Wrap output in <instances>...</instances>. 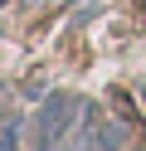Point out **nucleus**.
Here are the masks:
<instances>
[{"mask_svg":"<svg viewBox=\"0 0 146 151\" xmlns=\"http://www.w3.org/2000/svg\"><path fill=\"white\" fill-rule=\"evenodd\" d=\"M88 102L78 98H49L44 112H39V146H58V141H73V122H83Z\"/></svg>","mask_w":146,"mask_h":151,"instance_id":"nucleus-1","label":"nucleus"}]
</instances>
